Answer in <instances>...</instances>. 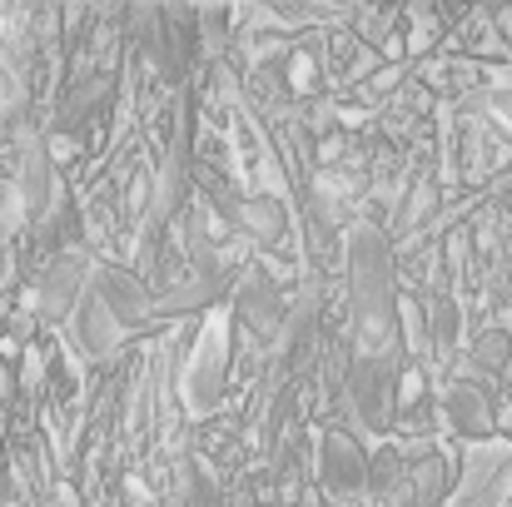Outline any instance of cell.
Segmentation results:
<instances>
[{"instance_id":"1","label":"cell","mask_w":512,"mask_h":507,"mask_svg":"<svg viewBox=\"0 0 512 507\" xmlns=\"http://www.w3.org/2000/svg\"><path fill=\"white\" fill-rule=\"evenodd\" d=\"M343 274H348V319L358 353H398V259L388 234L373 219H348L339 229ZM403 358V353H398Z\"/></svg>"},{"instance_id":"2","label":"cell","mask_w":512,"mask_h":507,"mask_svg":"<svg viewBox=\"0 0 512 507\" xmlns=\"http://www.w3.org/2000/svg\"><path fill=\"white\" fill-rule=\"evenodd\" d=\"M174 353V398L189 418H214L229 393V358H234V319L229 314H204L194 329L170 334Z\"/></svg>"},{"instance_id":"3","label":"cell","mask_w":512,"mask_h":507,"mask_svg":"<svg viewBox=\"0 0 512 507\" xmlns=\"http://www.w3.org/2000/svg\"><path fill=\"white\" fill-rule=\"evenodd\" d=\"M398 403H403V358L398 353H353L343 418L334 428H348L358 443L363 438H393Z\"/></svg>"},{"instance_id":"4","label":"cell","mask_w":512,"mask_h":507,"mask_svg":"<svg viewBox=\"0 0 512 507\" xmlns=\"http://www.w3.org/2000/svg\"><path fill=\"white\" fill-rule=\"evenodd\" d=\"M314 478L334 507L363 503L368 498V443H358L348 428L329 423L314 443Z\"/></svg>"},{"instance_id":"5","label":"cell","mask_w":512,"mask_h":507,"mask_svg":"<svg viewBox=\"0 0 512 507\" xmlns=\"http://www.w3.org/2000/svg\"><path fill=\"white\" fill-rule=\"evenodd\" d=\"M448 507H512V448L503 438L463 448Z\"/></svg>"},{"instance_id":"6","label":"cell","mask_w":512,"mask_h":507,"mask_svg":"<svg viewBox=\"0 0 512 507\" xmlns=\"http://www.w3.org/2000/svg\"><path fill=\"white\" fill-rule=\"evenodd\" d=\"M90 294L105 304V314L125 329V334H155V309H150V289L140 284V274L130 264H115V259H95L90 269Z\"/></svg>"},{"instance_id":"7","label":"cell","mask_w":512,"mask_h":507,"mask_svg":"<svg viewBox=\"0 0 512 507\" xmlns=\"http://www.w3.org/2000/svg\"><path fill=\"white\" fill-rule=\"evenodd\" d=\"M90 269H95V259L85 249H60L35 279V319L70 324L85 289H90Z\"/></svg>"},{"instance_id":"8","label":"cell","mask_w":512,"mask_h":507,"mask_svg":"<svg viewBox=\"0 0 512 507\" xmlns=\"http://www.w3.org/2000/svg\"><path fill=\"white\" fill-rule=\"evenodd\" d=\"M438 413H443V428L473 448V443H493L498 438V398L468 378H448L443 383V398H438Z\"/></svg>"},{"instance_id":"9","label":"cell","mask_w":512,"mask_h":507,"mask_svg":"<svg viewBox=\"0 0 512 507\" xmlns=\"http://www.w3.org/2000/svg\"><path fill=\"white\" fill-rule=\"evenodd\" d=\"M284 324H289V299H284V289L269 284L259 269H244V274L234 279V329L259 338V343L269 348L274 338L284 334Z\"/></svg>"},{"instance_id":"10","label":"cell","mask_w":512,"mask_h":507,"mask_svg":"<svg viewBox=\"0 0 512 507\" xmlns=\"http://www.w3.org/2000/svg\"><path fill=\"white\" fill-rule=\"evenodd\" d=\"M234 234L249 239L259 254H279L294 244V214L284 199H269V194H244L239 199V219H234Z\"/></svg>"},{"instance_id":"11","label":"cell","mask_w":512,"mask_h":507,"mask_svg":"<svg viewBox=\"0 0 512 507\" xmlns=\"http://www.w3.org/2000/svg\"><path fill=\"white\" fill-rule=\"evenodd\" d=\"M448 378H468V383H478V388H488L498 398V388L512 378V343L498 329H478L468 338V353L453 363Z\"/></svg>"},{"instance_id":"12","label":"cell","mask_w":512,"mask_h":507,"mask_svg":"<svg viewBox=\"0 0 512 507\" xmlns=\"http://www.w3.org/2000/svg\"><path fill=\"white\" fill-rule=\"evenodd\" d=\"M70 334H75V348L90 358V363H115L120 358V348L130 343V334L105 314V304L85 289V299H80V309H75V319H70Z\"/></svg>"},{"instance_id":"13","label":"cell","mask_w":512,"mask_h":507,"mask_svg":"<svg viewBox=\"0 0 512 507\" xmlns=\"http://www.w3.org/2000/svg\"><path fill=\"white\" fill-rule=\"evenodd\" d=\"M483 115L508 135V145H512V85H503V80H493L488 90H483Z\"/></svg>"},{"instance_id":"14","label":"cell","mask_w":512,"mask_h":507,"mask_svg":"<svg viewBox=\"0 0 512 507\" xmlns=\"http://www.w3.org/2000/svg\"><path fill=\"white\" fill-rule=\"evenodd\" d=\"M498 438L512 448V403H498Z\"/></svg>"},{"instance_id":"15","label":"cell","mask_w":512,"mask_h":507,"mask_svg":"<svg viewBox=\"0 0 512 507\" xmlns=\"http://www.w3.org/2000/svg\"><path fill=\"white\" fill-rule=\"evenodd\" d=\"M50 507H70V503H50Z\"/></svg>"}]
</instances>
